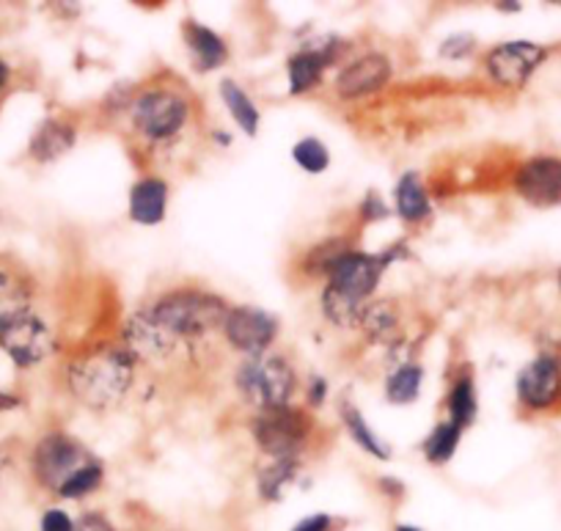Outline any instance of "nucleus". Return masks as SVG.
<instances>
[{
	"mask_svg": "<svg viewBox=\"0 0 561 531\" xmlns=\"http://www.w3.org/2000/svg\"><path fill=\"white\" fill-rule=\"evenodd\" d=\"M408 242H391L382 251L366 253V251H350L336 268L328 273L325 290H322L320 306L322 317L331 325L342 330L358 328L360 314L371 303V295L380 286V279L391 264L408 259Z\"/></svg>",
	"mask_w": 561,
	"mask_h": 531,
	"instance_id": "1",
	"label": "nucleus"
},
{
	"mask_svg": "<svg viewBox=\"0 0 561 531\" xmlns=\"http://www.w3.org/2000/svg\"><path fill=\"white\" fill-rule=\"evenodd\" d=\"M138 361L118 347H94L69 364L67 388L83 408L107 410L124 403L135 383Z\"/></svg>",
	"mask_w": 561,
	"mask_h": 531,
	"instance_id": "2",
	"label": "nucleus"
},
{
	"mask_svg": "<svg viewBox=\"0 0 561 531\" xmlns=\"http://www.w3.org/2000/svg\"><path fill=\"white\" fill-rule=\"evenodd\" d=\"M229 308V303L215 292L185 286V290H171L160 295L149 306V312L182 344V341L204 339L213 330L224 328Z\"/></svg>",
	"mask_w": 561,
	"mask_h": 531,
	"instance_id": "3",
	"label": "nucleus"
},
{
	"mask_svg": "<svg viewBox=\"0 0 561 531\" xmlns=\"http://www.w3.org/2000/svg\"><path fill=\"white\" fill-rule=\"evenodd\" d=\"M234 381L237 392L251 408H256V414L289 408L295 388H298V375H295L287 355H280V352H264V355L242 359Z\"/></svg>",
	"mask_w": 561,
	"mask_h": 531,
	"instance_id": "4",
	"label": "nucleus"
},
{
	"mask_svg": "<svg viewBox=\"0 0 561 531\" xmlns=\"http://www.w3.org/2000/svg\"><path fill=\"white\" fill-rule=\"evenodd\" d=\"M129 122L144 140L165 144V140L180 138L182 129L191 122V100L171 86H152L133 97Z\"/></svg>",
	"mask_w": 561,
	"mask_h": 531,
	"instance_id": "5",
	"label": "nucleus"
},
{
	"mask_svg": "<svg viewBox=\"0 0 561 531\" xmlns=\"http://www.w3.org/2000/svg\"><path fill=\"white\" fill-rule=\"evenodd\" d=\"M314 432V421L306 410L280 408L262 410L251 419V436L259 452L267 460H300Z\"/></svg>",
	"mask_w": 561,
	"mask_h": 531,
	"instance_id": "6",
	"label": "nucleus"
},
{
	"mask_svg": "<svg viewBox=\"0 0 561 531\" xmlns=\"http://www.w3.org/2000/svg\"><path fill=\"white\" fill-rule=\"evenodd\" d=\"M94 460V454L78 441V438L67 436V432H47L34 449V457H31V468H34L36 482L42 487L58 496L64 485L78 474L80 468Z\"/></svg>",
	"mask_w": 561,
	"mask_h": 531,
	"instance_id": "7",
	"label": "nucleus"
},
{
	"mask_svg": "<svg viewBox=\"0 0 561 531\" xmlns=\"http://www.w3.org/2000/svg\"><path fill=\"white\" fill-rule=\"evenodd\" d=\"M0 350L7 352L14 364L28 370V366H39L42 361L50 359V352L56 350V339L45 319L36 317L34 312H23L0 323Z\"/></svg>",
	"mask_w": 561,
	"mask_h": 531,
	"instance_id": "8",
	"label": "nucleus"
},
{
	"mask_svg": "<svg viewBox=\"0 0 561 531\" xmlns=\"http://www.w3.org/2000/svg\"><path fill=\"white\" fill-rule=\"evenodd\" d=\"M347 45L339 36H314L306 42L298 53H293L287 61V80H289V97H304L309 91L320 89L322 78L331 67H336L339 58L344 56Z\"/></svg>",
	"mask_w": 561,
	"mask_h": 531,
	"instance_id": "9",
	"label": "nucleus"
},
{
	"mask_svg": "<svg viewBox=\"0 0 561 531\" xmlns=\"http://www.w3.org/2000/svg\"><path fill=\"white\" fill-rule=\"evenodd\" d=\"M224 336L231 350L242 352L245 359L264 355L278 339L280 323L273 312L259 306H231L226 314Z\"/></svg>",
	"mask_w": 561,
	"mask_h": 531,
	"instance_id": "10",
	"label": "nucleus"
},
{
	"mask_svg": "<svg viewBox=\"0 0 561 531\" xmlns=\"http://www.w3.org/2000/svg\"><path fill=\"white\" fill-rule=\"evenodd\" d=\"M545 58H548V47L534 45V42H501L484 56V69H488L493 83L515 91L523 89L534 78V72L542 67Z\"/></svg>",
	"mask_w": 561,
	"mask_h": 531,
	"instance_id": "11",
	"label": "nucleus"
},
{
	"mask_svg": "<svg viewBox=\"0 0 561 531\" xmlns=\"http://www.w3.org/2000/svg\"><path fill=\"white\" fill-rule=\"evenodd\" d=\"M122 347L133 355L135 361H165L174 355V350L180 347V341L152 317V312L147 308H138V312L129 314L122 325Z\"/></svg>",
	"mask_w": 561,
	"mask_h": 531,
	"instance_id": "12",
	"label": "nucleus"
},
{
	"mask_svg": "<svg viewBox=\"0 0 561 531\" xmlns=\"http://www.w3.org/2000/svg\"><path fill=\"white\" fill-rule=\"evenodd\" d=\"M517 196L531 207H559L561 204V157H528L512 177Z\"/></svg>",
	"mask_w": 561,
	"mask_h": 531,
	"instance_id": "13",
	"label": "nucleus"
},
{
	"mask_svg": "<svg viewBox=\"0 0 561 531\" xmlns=\"http://www.w3.org/2000/svg\"><path fill=\"white\" fill-rule=\"evenodd\" d=\"M393 78V61L386 53H366V56L353 58L347 67L333 80L339 100H366L371 94H380Z\"/></svg>",
	"mask_w": 561,
	"mask_h": 531,
	"instance_id": "14",
	"label": "nucleus"
},
{
	"mask_svg": "<svg viewBox=\"0 0 561 531\" xmlns=\"http://www.w3.org/2000/svg\"><path fill=\"white\" fill-rule=\"evenodd\" d=\"M517 399L528 410H548L561 399V359L542 352L528 361L515 381Z\"/></svg>",
	"mask_w": 561,
	"mask_h": 531,
	"instance_id": "15",
	"label": "nucleus"
},
{
	"mask_svg": "<svg viewBox=\"0 0 561 531\" xmlns=\"http://www.w3.org/2000/svg\"><path fill=\"white\" fill-rule=\"evenodd\" d=\"M171 188L163 177H140L127 196V215L138 226H160L169 213Z\"/></svg>",
	"mask_w": 561,
	"mask_h": 531,
	"instance_id": "16",
	"label": "nucleus"
},
{
	"mask_svg": "<svg viewBox=\"0 0 561 531\" xmlns=\"http://www.w3.org/2000/svg\"><path fill=\"white\" fill-rule=\"evenodd\" d=\"M182 34H185V45L187 50H191L196 72L202 75L215 72V69H220L226 61H229V47H226L224 36L215 34V31L207 29V25L196 23V20H187Z\"/></svg>",
	"mask_w": 561,
	"mask_h": 531,
	"instance_id": "17",
	"label": "nucleus"
},
{
	"mask_svg": "<svg viewBox=\"0 0 561 531\" xmlns=\"http://www.w3.org/2000/svg\"><path fill=\"white\" fill-rule=\"evenodd\" d=\"M393 213L402 224L419 226L433 218V202L415 171H404L393 188Z\"/></svg>",
	"mask_w": 561,
	"mask_h": 531,
	"instance_id": "18",
	"label": "nucleus"
},
{
	"mask_svg": "<svg viewBox=\"0 0 561 531\" xmlns=\"http://www.w3.org/2000/svg\"><path fill=\"white\" fill-rule=\"evenodd\" d=\"M78 140V127L67 118H45L31 138V157L36 162H56L67 155Z\"/></svg>",
	"mask_w": 561,
	"mask_h": 531,
	"instance_id": "19",
	"label": "nucleus"
},
{
	"mask_svg": "<svg viewBox=\"0 0 561 531\" xmlns=\"http://www.w3.org/2000/svg\"><path fill=\"white\" fill-rule=\"evenodd\" d=\"M300 460H270L256 471V496L264 504L284 501L289 487L298 482Z\"/></svg>",
	"mask_w": 561,
	"mask_h": 531,
	"instance_id": "20",
	"label": "nucleus"
},
{
	"mask_svg": "<svg viewBox=\"0 0 561 531\" xmlns=\"http://www.w3.org/2000/svg\"><path fill=\"white\" fill-rule=\"evenodd\" d=\"M218 91H220V102L226 105L229 116L234 118L237 127H240L248 138H253V135L259 133V127H262V113H259L256 102L251 100V94H248L234 78L220 80Z\"/></svg>",
	"mask_w": 561,
	"mask_h": 531,
	"instance_id": "21",
	"label": "nucleus"
},
{
	"mask_svg": "<svg viewBox=\"0 0 561 531\" xmlns=\"http://www.w3.org/2000/svg\"><path fill=\"white\" fill-rule=\"evenodd\" d=\"M339 416H342L344 430H347V436L353 438V443L360 449V452L371 454V457L382 460V463H386V460H391V447H388V443L382 441L375 430H371V425L366 421V416L360 414V410L355 408L350 399H344V403L339 405Z\"/></svg>",
	"mask_w": 561,
	"mask_h": 531,
	"instance_id": "22",
	"label": "nucleus"
},
{
	"mask_svg": "<svg viewBox=\"0 0 561 531\" xmlns=\"http://www.w3.org/2000/svg\"><path fill=\"white\" fill-rule=\"evenodd\" d=\"M421 388H424V366L419 361H402L399 366H393L386 377V399L397 408H408L415 405L421 397Z\"/></svg>",
	"mask_w": 561,
	"mask_h": 531,
	"instance_id": "23",
	"label": "nucleus"
},
{
	"mask_svg": "<svg viewBox=\"0 0 561 531\" xmlns=\"http://www.w3.org/2000/svg\"><path fill=\"white\" fill-rule=\"evenodd\" d=\"M358 330L371 344H393L399 339V312L391 301H371L360 314Z\"/></svg>",
	"mask_w": 561,
	"mask_h": 531,
	"instance_id": "24",
	"label": "nucleus"
},
{
	"mask_svg": "<svg viewBox=\"0 0 561 531\" xmlns=\"http://www.w3.org/2000/svg\"><path fill=\"white\" fill-rule=\"evenodd\" d=\"M446 410H449V421L451 425L460 427L462 432L468 427H473L479 416V397H477V386H473V377L468 372L457 375L451 381L449 397H446Z\"/></svg>",
	"mask_w": 561,
	"mask_h": 531,
	"instance_id": "25",
	"label": "nucleus"
},
{
	"mask_svg": "<svg viewBox=\"0 0 561 531\" xmlns=\"http://www.w3.org/2000/svg\"><path fill=\"white\" fill-rule=\"evenodd\" d=\"M350 251H355L350 237H328V240L317 242V246H311L309 251H306L304 273L311 275V279H328V273H331Z\"/></svg>",
	"mask_w": 561,
	"mask_h": 531,
	"instance_id": "26",
	"label": "nucleus"
},
{
	"mask_svg": "<svg viewBox=\"0 0 561 531\" xmlns=\"http://www.w3.org/2000/svg\"><path fill=\"white\" fill-rule=\"evenodd\" d=\"M462 441V430L457 425H451L449 419L438 421V425L430 430V436L421 443V452L427 457L430 465H446L451 463V457L457 454Z\"/></svg>",
	"mask_w": 561,
	"mask_h": 531,
	"instance_id": "27",
	"label": "nucleus"
},
{
	"mask_svg": "<svg viewBox=\"0 0 561 531\" xmlns=\"http://www.w3.org/2000/svg\"><path fill=\"white\" fill-rule=\"evenodd\" d=\"M102 482H105V465H102L100 457H94L58 490V498H64V501H83V498L94 496L100 490Z\"/></svg>",
	"mask_w": 561,
	"mask_h": 531,
	"instance_id": "28",
	"label": "nucleus"
},
{
	"mask_svg": "<svg viewBox=\"0 0 561 531\" xmlns=\"http://www.w3.org/2000/svg\"><path fill=\"white\" fill-rule=\"evenodd\" d=\"M293 160L306 173H322L331 168V149L314 135H306L293 146Z\"/></svg>",
	"mask_w": 561,
	"mask_h": 531,
	"instance_id": "29",
	"label": "nucleus"
},
{
	"mask_svg": "<svg viewBox=\"0 0 561 531\" xmlns=\"http://www.w3.org/2000/svg\"><path fill=\"white\" fill-rule=\"evenodd\" d=\"M31 312V295L20 281H14L12 275H3L0 279V323L18 317V314Z\"/></svg>",
	"mask_w": 561,
	"mask_h": 531,
	"instance_id": "30",
	"label": "nucleus"
},
{
	"mask_svg": "<svg viewBox=\"0 0 561 531\" xmlns=\"http://www.w3.org/2000/svg\"><path fill=\"white\" fill-rule=\"evenodd\" d=\"M477 50V36L468 34V31H457V34H449L438 45V56L444 61H466V58L473 56Z\"/></svg>",
	"mask_w": 561,
	"mask_h": 531,
	"instance_id": "31",
	"label": "nucleus"
},
{
	"mask_svg": "<svg viewBox=\"0 0 561 531\" xmlns=\"http://www.w3.org/2000/svg\"><path fill=\"white\" fill-rule=\"evenodd\" d=\"M391 210L393 207L380 196V193L369 191L364 196V202H360L358 213H360V221H364V224H380V221L391 218Z\"/></svg>",
	"mask_w": 561,
	"mask_h": 531,
	"instance_id": "32",
	"label": "nucleus"
},
{
	"mask_svg": "<svg viewBox=\"0 0 561 531\" xmlns=\"http://www.w3.org/2000/svg\"><path fill=\"white\" fill-rule=\"evenodd\" d=\"M339 529H344L342 518H336V515L331 512H311L306 515V518H300L289 531H339Z\"/></svg>",
	"mask_w": 561,
	"mask_h": 531,
	"instance_id": "33",
	"label": "nucleus"
},
{
	"mask_svg": "<svg viewBox=\"0 0 561 531\" xmlns=\"http://www.w3.org/2000/svg\"><path fill=\"white\" fill-rule=\"evenodd\" d=\"M75 520L64 507H47L39 518V531H75Z\"/></svg>",
	"mask_w": 561,
	"mask_h": 531,
	"instance_id": "34",
	"label": "nucleus"
},
{
	"mask_svg": "<svg viewBox=\"0 0 561 531\" xmlns=\"http://www.w3.org/2000/svg\"><path fill=\"white\" fill-rule=\"evenodd\" d=\"M75 531H118V529L113 526V520L107 518L105 512L89 509V512H83L78 520H75Z\"/></svg>",
	"mask_w": 561,
	"mask_h": 531,
	"instance_id": "35",
	"label": "nucleus"
},
{
	"mask_svg": "<svg viewBox=\"0 0 561 531\" xmlns=\"http://www.w3.org/2000/svg\"><path fill=\"white\" fill-rule=\"evenodd\" d=\"M328 392H331V386H328V377L311 375L309 381H306V403H309L311 408H320V405H325Z\"/></svg>",
	"mask_w": 561,
	"mask_h": 531,
	"instance_id": "36",
	"label": "nucleus"
},
{
	"mask_svg": "<svg viewBox=\"0 0 561 531\" xmlns=\"http://www.w3.org/2000/svg\"><path fill=\"white\" fill-rule=\"evenodd\" d=\"M377 487H380L382 496L391 498V501H399V498L404 496V485L397 476H380V479H377Z\"/></svg>",
	"mask_w": 561,
	"mask_h": 531,
	"instance_id": "37",
	"label": "nucleus"
},
{
	"mask_svg": "<svg viewBox=\"0 0 561 531\" xmlns=\"http://www.w3.org/2000/svg\"><path fill=\"white\" fill-rule=\"evenodd\" d=\"M9 78H12V69H9V64L3 61V58H0V91L7 89Z\"/></svg>",
	"mask_w": 561,
	"mask_h": 531,
	"instance_id": "38",
	"label": "nucleus"
},
{
	"mask_svg": "<svg viewBox=\"0 0 561 531\" xmlns=\"http://www.w3.org/2000/svg\"><path fill=\"white\" fill-rule=\"evenodd\" d=\"M495 9H499V12H520V3H515V0H504V3H495Z\"/></svg>",
	"mask_w": 561,
	"mask_h": 531,
	"instance_id": "39",
	"label": "nucleus"
},
{
	"mask_svg": "<svg viewBox=\"0 0 561 531\" xmlns=\"http://www.w3.org/2000/svg\"><path fill=\"white\" fill-rule=\"evenodd\" d=\"M391 531H427V529H421V526L415 523H397Z\"/></svg>",
	"mask_w": 561,
	"mask_h": 531,
	"instance_id": "40",
	"label": "nucleus"
},
{
	"mask_svg": "<svg viewBox=\"0 0 561 531\" xmlns=\"http://www.w3.org/2000/svg\"><path fill=\"white\" fill-rule=\"evenodd\" d=\"M213 138L218 140L220 146H229L231 144V135L229 133H213Z\"/></svg>",
	"mask_w": 561,
	"mask_h": 531,
	"instance_id": "41",
	"label": "nucleus"
},
{
	"mask_svg": "<svg viewBox=\"0 0 561 531\" xmlns=\"http://www.w3.org/2000/svg\"><path fill=\"white\" fill-rule=\"evenodd\" d=\"M3 468H7V457H3V452H0V476H3Z\"/></svg>",
	"mask_w": 561,
	"mask_h": 531,
	"instance_id": "42",
	"label": "nucleus"
},
{
	"mask_svg": "<svg viewBox=\"0 0 561 531\" xmlns=\"http://www.w3.org/2000/svg\"><path fill=\"white\" fill-rule=\"evenodd\" d=\"M559 290H561V270H559Z\"/></svg>",
	"mask_w": 561,
	"mask_h": 531,
	"instance_id": "43",
	"label": "nucleus"
},
{
	"mask_svg": "<svg viewBox=\"0 0 561 531\" xmlns=\"http://www.w3.org/2000/svg\"><path fill=\"white\" fill-rule=\"evenodd\" d=\"M3 275H7V273H3V270H0V279H3Z\"/></svg>",
	"mask_w": 561,
	"mask_h": 531,
	"instance_id": "44",
	"label": "nucleus"
}]
</instances>
